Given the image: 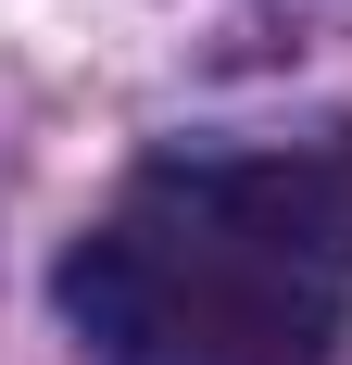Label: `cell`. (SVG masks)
<instances>
[{
  "label": "cell",
  "instance_id": "1",
  "mask_svg": "<svg viewBox=\"0 0 352 365\" xmlns=\"http://www.w3.org/2000/svg\"><path fill=\"white\" fill-rule=\"evenodd\" d=\"M51 290L88 365H327L352 315V126L151 164Z\"/></svg>",
  "mask_w": 352,
  "mask_h": 365
}]
</instances>
